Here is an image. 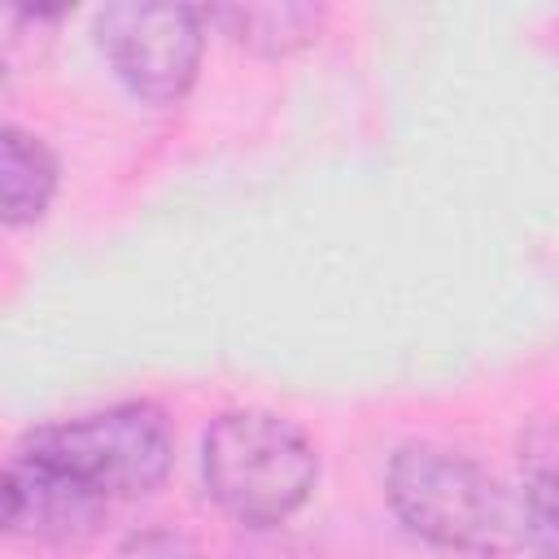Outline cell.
<instances>
[{
  "mask_svg": "<svg viewBox=\"0 0 559 559\" xmlns=\"http://www.w3.org/2000/svg\"><path fill=\"white\" fill-rule=\"evenodd\" d=\"M205 17L218 22L223 35H231L240 48L258 57H288L319 39L328 9L306 0H262V4H214L205 9Z\"/></svg>",
  "mask_w": 559,
  "mask_h": 559,
  "instance_id": "6",
  "label": "cell"
},
{
  "mask_svg": "<svg viewBox=\"0 0 559 559\" xmlns=\"http://www.w3.org/2000/svg\"><path fill=\"white\" fill-rule=\"evenodd\" d=\"M17 445L83 493L100 498L109 511L118 502L153 493L175 459L170 419L153 402H118L92 415L57 419L26 432Z\"/></svg>",
  "mask_w": 559,
  "mask_h": 559,
  "instance_id": "3",
  "label": "cell"
},
{
  "mask_svg": "<svg viewBox=\"0 0 559 559\" xmlns=\"http://www.w3.org/2000/svg\"><path fill=\"white\" fill-rule=\"evenodd\" d=\"M205 22V9L197 4L118 0L96 13V48L135 100L175 105L197 83Z\"/></svg>",
  "mask_w": 559,
  "mask_h": 559,
  "instance_id": "4",
  "label": "cell"
},
{
  "mask_svg": "<svg viewBox=\"0 0 559 559\" xmlns=\"http://www.w3.org/2000/svg\"><path fill=\"white\" fill-rule=\"evenodd\" d=\"M4 528L9 537L26 546H48V550H79L83 542L96 537L105 524L109 507L79 485H70L61 472L13 445L4 463Z\"/></svg>",
  "mask_w": 559,
  "mask_h": 559,
  "instance_id": "5",
  "label": "cell"
},
{
  "mask_svg": "<svg viewBox=\"0 0 559 559\" xmlns=\"http://www.w3.org/2000/svg\"><path fill=\"white\" fill-rule=\"evenodd\" d=\"M393 515L428 546L498 559L524 542V502L476 459L445 445H402L384 472Z\"/></svg>",
  "mask_w": 559,
  "mask_h": 559,
  "instance_id": "1",
  "label": "cell"
},
{
  "mask_svg": "<svg viewBox=\"0 0 559 559\" xmlns=\"http://www.w3.org/2000/svg\"><path fill=\"white\" fill-rule=\"evenodd\" d=\"M201 480L227 520L271 528L314 493L319 450L275 411H223L201 437Z\"/></svg>",
  "mask_w": 559,
  "mask_h": 559,
  "instance_id": "2",
  "label": "cell"
},
{
  "mask_svg": "<svg viewBox=\"0 0 559 559\" xmlns=\"http://www.w3.org/2000/svg\"><path fill=\"white\" fill-rule=\"evenodd\" d=\"M57 157L52 148L22 131V127H4L0 131V214L4 227H31L48 214L52 197H57Z\"/></svg>",
  "mask_w": 559,
  "mask_h": 559,
  "instance_id": "7",
  "label": "cell"
},
{
  "mask_svg": "<svg viewBox=\"0 0 559 559\" xmlns=\"http://www.w3.org/2000/svg\"><path fill=\"white\" fill-rule=\"evenodd\" d=\"M524 502V546L533 559H559V467L533 472Z\"/></svg>",
  "mask_w": 559,
  "mask_h": 559,
  "instance_id": "8",
  "label": "cell"
}]
</instances>
